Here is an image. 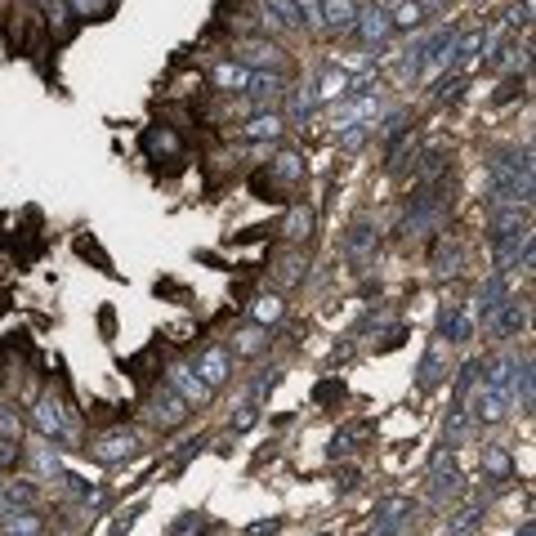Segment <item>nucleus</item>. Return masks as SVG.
Masks as SVG:
<instances>
[{"label": "nucleus", "instance_id": "nucleus-1", "mask_svg": "<svg viewBox=\"0 0 536 536\" xmlns=\"http://www.w3.org/2000/svg\"><path fill=\"white\" fill-rule=\"evenodd\" d=\"M27 425H32L36 438H45V443L59 447V452H81V420H76V411L67 407L59 394L32 398V407H27Z\"/></svg>", "mask_w": 536, "mask_h": 536}, {"label": "nucleus", "instance_id": "nucleus-31", "mask_svg": "<svg viewBox=\"0 0 536 536\" xmlns=\"http://www.w3.org/2000/svg\"><path fill=\"white\" fill-rule=\"evenodd\" d=\"M0 532H5V536H41L45 519L36 510H9L5 519H0Z\"/></svg>", "mask_w": 536, "mask_h": 536}, {"label": "nucleus", "instance_id": "nucleus-28", "mask_svg": "<svg viewBox=\"0 0 536 536\" xmlns=\"http://www.w3.org/2000/svg\"><path fill=\"white\" fill-rule=\"evenodd\" d=\"M27 461H32V469L45 478V483H63V461H59V447H50L45 438H36V447H27Z\"/></svg>", "mask_w": 536, "mask_h": 536}, {"label": "nucleus", "instance_id": "nucleus-18", "mask_svg": "<svg viewBox=\"0 0 536 536\" xmlns=\"http://www.w3.org/2000/svg\"><path fill=\"white\" fill-rule=\"evenodd\" d=\"M532 398H536V380H532V349L523 344V353L514 358V376H510V411L532 416Z\"/></svg>", "mask_w": 536, "mask_h": 536}, {"label": "nucleus", "instance_id": "nucleus-35", "mask_svg": "<svg viewBox=\"0 0 536 536\" xmlns=\"http://www.w3.org/2000/svg\"><path fill=\"white\" fill-rule=\"evenodd\" d=\"M478 523H483V501H474V505H465L461 514H456L452 523H447V536H469L478 528Z\"/></svg>", "mask_w": 536, "mask_h": 536}, {"label": "nucleus", "instance_id": "nucleus-23", "mask_svg": "<svg viewBox=\"0 0 536 536\" xmlns=\"http://www.w3.org/2000/svg\"><path fill=\"white\" fill-rule=\"evenodd\" d=\"M313 233H318V210H313L309 201H291V206H286V219H282V237L291 246H304Z\"/></svg>", "mask_w": 536, "mask_h": 536}, {"label": "nucleus", "instance_id": "nucleus-4", "mask_svg": "<svg viewBox=\"0 0 536 536\" xmlns=\"http://www.w3.org/2000/svg\"><path fill=\"white\" fill-rule=\"evenodd\" d=\"M461 407H465V416L474 420V429H496V425H505V416H510V394L496 389V385H487V380H478V385L465 394Z\"/></svg>", "mask_w": 536, "mask_h": 536}, {"label": "nucleus", "instance_id": "nucleus-26", "mask_svg": "<svg viewBox=\"0 0 536 536\" xmlns=\"http://www.w3.org/2000/svg\"><path fill=\"white\" fill-rule=\"evenodd\" d=\"M282 318H286V295L282 291H260L251 300V322L255 327L273 331V327H282Z\"/></svg>", "mask_w": 536, "mask_h": 536}, {"label": "nucleus", "instance_id": "nucleus-8", "mask_svg": "<svg viewBox=\"0 0 536 536\" xmlns=\"http://www.w3.org/2000/svg\"><path fill=\"white\" fill-rule=\"evenodd\" d=\"M143 416H148V425H152V429H161V434H170V429L188 425V416H193V407H188V402L179 398L175 389L166 385V380H161V385H152L148 402H143Z\"/></svg>", "mask_w": 536, "mask_h": 536}, {"label": "nucleus", "instance_id": "nucleus-14", "mask_svg": "<svg viewBox=\"0 0 536 536\" xmlns=\"http://www.w3.org/2000/svg\"><path fill=\"white\" fill-rule=\"evenodd\" d=\"M268 175H273L277 188L300 193L304 179H309V161H304V152H295V148H277L273 157H268Z\"/></svg>", "mask_w": 536, "mask_h": 536}, {"label": "nucleus", "instance_id": "nucleus-20", "mask_svg": "<svg viewBox=\"0 0 536 536\" xmlns=\"http://www.w3.org/2000/svg\"><path fill=\"white\" fill-rule=\"evenodd\" d=\"M349 67H340V63H322V67H313V90H318V103H322V112L331 108V103H340L344 94H349Z\"/></svg>", "mask_w": 536, "mask_h": 536}, {"label": "nucleus", "instance_id": "nucleus-13", "mask_svg": "<svg viewBox=\"0 0 536 536\" xmlns=\"http://www.w3.org/2000/svg\"><path fill=\"white\" fill-rule=\"evenodd\" d=\"M139 148L148 161H184V139L175 134V126H166V121H152V126H143L139 134Z\"/></svg>", "mask_w": 536, "mask_h": 536}, {"label": "nucleus", "instance_id": "nucleus-5", "mask_svg": "<svg viewBox=\"0 0 536 536\" xmlns=\"http://www.w3.org/2000/svg\"><path fill=\"white\" fill-rule=\"evenodd\" d=\"M161 380H166L170 389H175L179 398L188 402L193 411H206L210 402H215V389L206 385V380L197 376V367H193V358H170L166 367H161Z\"/></svg>", "mask_w": 536, "mask_h": 536}, {"label": "nucleus", "instance_id": "nucleus-6", "mask_svg": "<svg viewBox=\"0 0 536 536\" xmlns=\"http://www.w3.org/2000/svg\"><path fill=\"white\" fill-rule=\"evenodd\" d=\"M85 456H90L99 469H112V465H126L139 456V434L126 425H117V429H108V434H99V438H90V443L81 447Z\"/></svg>", "mask_w": 536, "mask_h": 536}, {"label": "nucleus", "instance_id": "nucleus-2", "mask_svg": "<svg viewBox=\"0 0 536 536\" xmlns=\"http://www.w3.org/2000/svg\"><path fill=\"white\" fill-rule=\"evenodd\" d=\"M228 59L242 63L246 72H286V50L268 36H233L228 41Z\"/></svg>", "mask_w": 536, "mask_h": 536}, {"label": "nucleus", "instance_id": "nucleus-43", "mask_svg": "<svg viewBox=\"0 0 536 536\" xmlns=\"http://www.w3.org/2000/svg\"><path fill=\"white\" fill-rule=\"evenodd\" d=\"M353 452V438L349 434H335L331 438V456H349Z\"/></svg>", "mask_w": 536, "mask_h": 536}, {"label": "nucleus", "instance_id": "nucleus-32", "mask_svg": "<svg viewBox=\"0 0 536 536\" xmlns=\"http://www.w3.org/2000/svg\"><path fill=\"white\" fill-rule=\"evenodd\" d=\"M63 5L72 9V18H81V23H108L121 0H63Z\"/></svg>", "mask_w": 536, "mask_h": 536}, {"label": "nucleus", "instance_id": "nucleus-21", "mask_svg": "<svg viewBox=\"0 0 536 536\" xmlns=\"http://www.w3.org/2000/svg\"><path fill=\"white\" fill-rule=\"evenodd\" d=\"M246 81H251V72H246L242 63H233L228 54H215V59H210V90L237 99V94H246Z\"/></svg>", "mask_w": 536, "mask_h": 536}, {"label": "nucleus", "instance_id": "nucleus-30", "mask_svg": "<svg viewBox=\"0 0 536 536\" xmlns=\"http://www.w3.org/2000/svg\"><path fill=\"white\" fill-rule=\"evenodd\" d=\"M469 434H474V420H469L465 407L456 402V407L447 411V420H443V447H447V452H456V447H465Z\"/></svg>", "mask_w": 536, "mask_h": 536}, {"label": "nucleus", "instance_id": "nucleus-10", "mask_svg": "<svg viewBox=\"0 0 536 536\" xmlns=\"http://www.w3.org/2000/svg\"><path fill=\"white\" fill-rule=\"evenodd\" d=\"M528 322H532V300L528 295H519L514 291L510 300L501 304V309H496V318L487 322V335H492V340H501V344H510V340H519V335H528Z\"/></svg>", "mask_w": 536, "mask_h": 536}, {"label": "nucleus", "instance_id": "nucleus-38", "mask_svg": "<svg viewBox=\"0 0 536 536\" xmlns=\"http://www.w3.org/2000/svg\"><path fill=\"white\" fill-rule=\"evenodd\" d=\"M23 416H18L14 407H9V402H0V438H9V443H18V438H23Z\"/></svg>", "mask_w": 536, "mask_h": 536}, {"label": "nucleus", "instance_id": "nucleus-41", "mask_svg": "<svg viewBox=\"0 0 536 536\" xmlns=\"http://www.w3.org/2000/svg\"><path fill=\"white\" fill-rule=\"evenodd\" d=\"M23 447L18 443H9V438H0V474H5V469H18V461H23Z\"/></svg>", "mask_w": 536, "mask_h": 536}, {"label": "nucleus", "instance_id": "nucleus-36", "mask_svg": "<svg viewBox=\"0 0 536 536\" xmlns=\"http://www.w3.org/2000/svg\"><path fill=\"white\" fill-rule=\"evenodd\" d=\"M474 385H478V358H465L461 371H456V380H452V398L465 402V394H469Z\"/></svg>", "mask_w": 536, "mask_h": 536}, {"label": "nucleus", "instance_id": "nucleus-16", "mask_svg": "<svg viewBox=\"0 0 536 536\" xmlns=\"http://www.w3.org/2000/svg\"><path fill=\"white\" fill-rule=\"evenodd\" d=\"M429 268H434L438 282H452V277H461V268H465V246L456 242L452 233H438L434 242H429Z\"/></svg>", "mask_w": 536, "mask_h": 536}, {"label": "nucleus", "instance_id": "nucleus-9", "mask_svg": "<svg viewBox=\"0 0 536 536\" xmlns=\"http://www.w3.org/2000/svg\"><path fill=\"white\" fill-rule=\"evenodd\" d=\"M376 251H380V228L371 224V215H358L340 242L344 264H349L353 273H367V264H376Z\"/></svg>", "mask_w": 536, "mask_h": 536}, {"label": "nucleus", "instance_id": "nucleus-12", "mask_svg": "<svg viewBox=\"0 0 536 536\" xmlns=\"http://www.w3.org/2000/svg\"><path fill=\"white\" fill-rule=\"evenodd\" d=\"M193 367H197V376L206 380L210 389H215V394H219L224 385H233V376H237V358L228 353L224 340H210L206 349H201L197 358H193Z\"/></svg>", "mask_w": 536, "mask_h": 536}, {"label": "nucleus", "instance_id": "nucleus-15", "mask_svg": "<svg viewBox=\"0 0 536 536\" xmlns=\"http://www.w3.org/2000/svg\"><path fill=\"white\" fill-rule=\"evenodd\" d=\"M447 344H438V340H429V349H425V358H420V367H416V394L425 398V394H434V389H443L447 385V376H452V367H447Z\"/></svg>", "mask_w": 536, "mask_h": 536}, {"label": "nucleus", "instance_id": "nucleus-42", "mask_svg": "<svg viewBox=\"0 0 536 536\" xmlns=\"http://www.w3.org/2000/svg\"><path fill=\"white\" fill-rule=\"evenodd\" d=\"M313 398H318V402H335V398H344V380H340V376L322 380V385L313 389Z\"/></svg>", "mask_w": 536, "mask_h": 536}, {"label": "nucleus", "instance_id": "nucleus-33", "mask_svg": "<svg viewBox=\"0 0 536 536\" xmlns=\"http://www.w3.org/2000/svg\"><path fill=\"white\" fill-rule=\"evenodd\" d=\"M255 5H260L268 18H277L286 32H300V9H295V0H255Z\"/></svg>", "mask_w": 536, "mask_h": 536}, {"label": "nucleus", "instance_id": "nucleus-40", "mask_svg": "<svg viewBox=\"0 0 536 536\" xmlns=\"http://www.w3.org/2000/svg\"><path fill=\"white\" fill-rule=\"evenodd\" d=\"M416 5L425 9V18H429V23H443V18L452 14V9L461 5V0H416Z\"/></svg>", "mask_w": 536, "mask_h": 536}, {"label": "nucleus", "instance_id": "nucleus-25", "mask_svg": "<svg viewBox=\"0 0 536 536\" xmlns=\"http://www.w3.org/2000/svg\"><path fill=\"white\" fill-rule=\"evenodd\" d=\"M282 134H286L282 112H255V117H246V126H242L246 143H268V148H277V143H282Z\"/></svg>", "mask_w": 536, "mask_h": 536}, {"label": "nucleus", "instance_id": "nucleus-37", "mask_svg": "<svg viewBox=\"0 0 536 536\" xmlns=\"http://www.w3.org/2000/svg\"><path fill=\"white\" fill-rule=\"evenodd\" d=\"M335 143H340V152H349V157H353V152H362V148L371 143V126H349V130H340V134H335Z\"/></svg>", "mask_w": 536, "mask_h": 536}, {"label": "nucleus", "instance_id": "nucleus-44", "mask_svg": "<svg viewBox=\"0 0 536 536\" xmlns=\"http://www.w3.org/2000/svg\"><path fill=\"white\" fill-rule=\"evenodd\" d=\"M514 536H536V528H532V519H523L519 528H514Z\"/></svg>", "mask_w": 536, "mask_h": 536}, {"label": "nucleus", "instance_id": "nucleus-34", "mask_svg": "<svg viewBox=\"0 0 536 536\" xmlns=\"http://www.w3.org/2000/svg\"><path fill=\"white\" fill-rule=\"evenodd\" d=\"M255 425H260V402H242V407H237V416L228 420V434L242 438V434H251Z\"/></svg>", "mask_w": 536, "mask_h": 536}, {"label": "nucleus", "instance_id": "nucleus-11", "mask_svg": "<svg viewBox=\"0 0 536 536\" xmlns=\"http://www.w3.org/2000/svg\"><path fill=\"white\" fill-rule=\"evenodd\" d=\"M510 295H514V277H510V273H492V268H487V277L478 282L474 300H469V309H474V322H478V327H487V322L496 318V309H501Z\"/></svg>", "mask_w": 536, "mask_h": 536}, {"label": "nucleus", "instance_id": "nucleus-17", "mask_svg": "<svg viewBox=\"0 0 536 536\" xmlns=\"http://www.w3.org/2000/svg\"><path fill=\"white\" fill-rule=\"evenodd\" d=\"M318 5H322V36L327 41H349L362 0H318Z\"/></svg>", "mask_w": 536, "mask_h": 536}, {"label": "nucleus", "instance_id": "nucleus-29", "mask_svg": "<svg viewBox=\"0 0 536 536\" xmlns=\"http://www.w3.org/2000/svg\"><path fill=\"white\" fill-rule=\"evenodd\" d=\"M41 478H5L0 483V492H5L9 510H36V501H41Z\"/></svg>", "mask_w": 536, "mask_h": 536}, {"label": "nucleus", "instance_id": "nucleus-24", "mask_svg": "<svg viewBox=\"0 0 536 536\" xmlns=\"http://www.w3.org/2000/svg\"><path fill=\"white\" fill-rule=\"evenodd\" d=\"M407 523H411V501L407 496H389V501L376 505V528H371V536H402Z\"/></svg>", "mask_w": 536, "mask_h": 536}, {"label": "nucleus", "instance_id": "nucleus-3", "mask_svg": "<svg viewBox=\"0 0 536 536\" xmlns=\"http://www.w3.org/2000/svg\"><path fill=\"white\" fill-rule=\"evenodd\" d=\"M394 18H389V9L385 5H376V0H367V5H358V23H353V36L349 41L358 45L362 54H371V50H380V54H389V41H394Z\"/></svg>", "mask_w": 536, "mask_h": 536}, {"label": "nucleus", "instance_id": "nucleus-39", "mask_svg": "<svg viewBox=\"0 0 536 536\" xmlns=\"http://www.w3.org/2000/svg\"><path fill=\"white\" fill-rule=\"evenodd\" d=\"M76 255H81V260H94V264L103 268V273H117V268H112V260H108V255L99 251V242H85V237H81V242H76Z\"/></svg>", "mask_w": 536, "mask_h": 536}, {"label": "nucleus", "instance_id": "nucleus-22", "mask_svg": "<svg viewBox=\"0 0 536 536\" xmlns=\"http://www.w3.org/2000/svg\"><path fill=\"white\" fill-rule=\"evenodd\" d=\"M268 344H273V331L255 327V322H246V327H237L233 335H228V353H233L237 362H255V358H264Z\"/></svg>", "mask_w": 536, "mask_h": 536}, {"label": "nucleus", "instance_id": "nucleus-27", "mask_svg": "<svg viewBox=\"0 0 536 536\" xmlns=\"http://www.w3.org/2000/svg\"><path fill=\"white\" fill-rule=\"evenodd\" d=\"M304 273H309V260H304L300 246H291V251L282 255V264L273 268V286L286 295V291H295V286H304Z\"/></svg>", "mask_w": 536, "mask_h": 536}, {"label": "nucleus", "instance_id": "nucleus-19", "mask_svg": "<svg viewBox=\"0 0 536 536\" xmlns=\"http://www.w3.org/2000/svg\"><path fill=\"white\" fill-rule=\"evenodd\" d=\"M478 461H483V478L492 487L514 483V474H519V461H514V452L505 443H483L478 447Z\"/></svg>", "mask_w": 536, "mask_h": 536}, {"label": "nucleus", "instance_id": "nucleus-7", "mask_svg": "<svg viewBox=\"0 0 536 536\" xmlns=\"http://www.w3.org/2000/svg\"><path fill=\"white\" fill-rule=\"evenodd\" d=\"M465 496V474L461 465H456V456L447 452V447H438L434 456H429V501L434 505H452Z\"/></svg>", "mask_w": 536, "mask_h": 536}]
</instances>
